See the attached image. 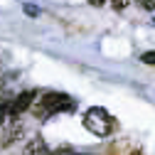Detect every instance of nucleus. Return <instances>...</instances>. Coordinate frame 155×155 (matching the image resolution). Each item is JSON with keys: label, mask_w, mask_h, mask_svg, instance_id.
<instances>
[{"label": "nucleus", "mask_w": 155, "mask_h": 155, "mask_svg": "<svg viewBox=\"0 0 155 155\" xmlns=\"http://www.w3.org/2000/svg\"><path fill=\"white\" fill-rule=\"evenodd\" d=\"M74 106H76V101L71 99V96H67V94H62V91H47L42 99L35 101L32 113H35L40 121H47L49 116H54V113L74 111Z\"/></svg>", "instance_id": "nucleus-1"}, {"label": "nucleus", "mask_w": 155, "mask_h": 155, "mask_svg": "<svg viewBox=\"0 0 155 155\" xmlns=\"http://www.w3.org/2000/svg\"><path fill=\"white\" fill-rule=\"evenodd\" d=\"M84 128L89 133H94L96 138H108L116 130V118L101 106H94L84 113Z\"/></svg>", "instance_id": "nucleus-2"}, {"label": "nucleus", "mask_w": 155, "mask_h": 155, "mask_svg": "<svg viewBox=\"0 0 155 155\" xmlns=\"http://www.w3.org/2000/svg\"><path fill=\"white\" fill-rule=\"evenodd\" d=\"M35 101H37V91H22V94H17L15 99L10 101V116H20V113H25L27 108H32L35 106Z\"/></svg>", "instance_id": "nucleus-3"}, {"label": "nucleus", "mask_w": 155, "mask_h": 155, "mask_svg": "<svg viewBox=\"0 0 155 155\" xmlns=\"http://www.w3.org/2000/svg\"><path fill=\"white\" fill-rule=\"evenodd\" d=\"M17 138H22V123L17 121V116H12V121L5 126V135H3V145H12Z\"/></svg>", "instance_id": "nucleus-4"}, {"label": "nucleus", "mask_w": 155, "mask_h": 155, "mask_svg": "<svg viewBox=\"0 0 155 155\" xmlns=\"http://www.w3.org/2000/svg\"><path fill=\"white\" fill-rule=\"evenodd\" d=\"M25 155H52V150H49V145L45 143V138H32L27 145H25Z\"/></svg>", "instance_id": "nucleus-5"}, {"label": "nucleus", "mask_w": 155, "mask_h": 155, "mask_svg": "<svg viewBox=\"0 0 155 155\" xmlns=\"http://www.w3.org/2000/svg\"><path fill=\"white\" fill-rule=\"evenodd\" d=\"M108 155H140V150L130 143H118V145H111Z\"/></svg>", "instance_id": "nucleus-6"}, {"label": "nucleus", "mask_w": 155, "mask_h": 155, "mask_svg": "<svg viewBox=\"0 0 155 155\" xmlns=\"http://www.w3.org/2000/svg\"><path fill=\"white\" fill-rule=\"evenodd\" d=\"M8 116H10V101H0V126L5 123Z\"/></svg>", "instance_id": "nucleus-7"}, {"label": "nucleus", "mask_w": 155, "mask_h": 155, "mask_svg": "<svg viewBox=\"0 0 155 155\" xmlns=\"http://www.w3.org/2000/svg\"><path fill=\"white\" fill-rule=\"evenodd\" d=\"M140 62H143V64H155V52H145V54L140 57Z\"/></svg>", "instance_id": "nucleus-8"}, {"label": "nucleus", "mask_w": 155, "mask_h": 155, "mask_svg": "<svg viewBox=\"0 0 155 155\" xmlns=\"http://www.w3.org/2000/svg\"><path fill=\"white\" fill-rule=\"evenodd\" d=\"M25 12H27L30 17H35V15H40V8H35V5H25Z\"/></svg>", "instance_id": "nucleus-9"}, {"label": "nucleus", "mask_w": 155, "mask_h": 155, "mask_svg": "<svg viewBox=\"0 0 155 155\" xmlns=\"http://www.w3.org/2000/svg\"><path fill=\"white\" fill-rule=\"evenodd\" d=\"M52 155H84V153H74V150H69V148H62V150H57V153H52Z\"/></svg>", "instance_id": "nucleus-10"}, {"label": "nucleus", "mask_w": 155, "mask_h": 155, "mask_svg": "<svg viewBox=\"0 0 155 155\" xmlns=\"http://www.w3.org/2000/svg\"><path fill=\"white\" fill-rule=\"evenodd\" d=\"M138 3H140L145 10H155V0H138Z\"/></svg>", "instance_id": "nucleus-11"}, {"label": "nucleus", "mask_w": 155, "mask_h": 155, "mask_svg": "<svg viewBox=\"0 0 155 155\" xmlns=\"http://www.w3.org/2000/svg\"><path fill=\"white\" fill-rule=\"evenodd\" d=\"M89 3H91V5H104L106 0H89Z\"/></svg>", "instance_id": "nucleus-12"}]
</instances>
